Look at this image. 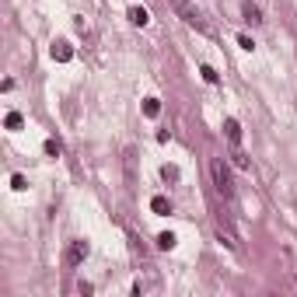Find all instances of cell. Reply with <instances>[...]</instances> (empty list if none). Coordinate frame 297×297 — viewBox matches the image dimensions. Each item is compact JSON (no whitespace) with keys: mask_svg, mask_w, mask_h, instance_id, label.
<instances>
[{"mask_svg":"<svg viewBox=\"0 0 297 297\" xmlns=\"http://www.w3.org/2000/svg\"><path fill=\"white\" fill-rule=\"evenodd\" d=\"M210 178H213L217 196L224 199V203H231V199H234V178H231V168H228L224 158H213V161H210Z\"/></svg>","mask_w":297,"mask_h":297,"instance_id":"obj_1","label":"cell"},{"mask_svg":"<svg viewBox=\"0 0 297 297\" xmlns=\"http://www.w3.org/2000/svg\"><path fill=\"white\" fill-rule=\"evenodd\" d=\"M171 7L182 14V21H185V25H193L196 32H210V25L203 21V14H199V11L189 4V0H171Z\"/></svg>","mask_w":297,"mask_h":297,"instance_id":"obj_2","label":"cell"},{"mask_svg":"<svg viewBox=\"0 0 297 297\" xmlns=\"http://www.w3.org/2000/svg\"><path fill=\"white\" fill-rule=\"evenodd\" d=\"M84 259H88V241L73 238V241H70V248H66V266H81Z\"/></svg>","mask_w":297,"mask_h":297,"instance_id":"obj_3","label":"cell"},{"mask_svg":"<svg viewBox=\"0 0 297 297\" xmlns=\"http://www.w3.org/2000/svg\"><path fill=\"white\" fill-rule=\"evenodd\" d=\"M224 136H228V143L234 147H241V126H238V119H224Z\"/></svg>","mask_w":297,"mask_h":297,"instance_id":"obj_4","label":"cell"},{"mask_svg":"<svg viewBox=\"0 0 297 297\" xmlns=\"http://www.w3.org/2000/svg\"><path fill=\"white\" fill-rule=\"evenodd\" d=\"M49 53H53V60H56V63H70V60H73V49H70V42H63V39H60V42H53V49H49Z\"/></svg>","mask_w":297,"mask_h":297,"instance_id":"obj_5","label":"cell"},{"mask_svg":"<svg viewBox=\"0 0 297 297\" xmlns=\"http://www.w3.org/2000/svg\"><path fill=\"white\" fill-rule=\"evenodd\" d=\"M241 18L248 25H259L263 21V11H259V4H252V0H241Z\"/></svg>","mask_w":297,"mask_h":297,"instance_id":"obj_6","label":"cell"},{"mask_svg":"<svg viewBox=\"0 0 297 297\" xmlns=\"http://www.w3.org/2000/svg\"><path fill=\"white\" fill-rule=\"evenodd\" d=\"M126 18H130L133 25H140V28H143L147 21H151V14H147V7H140V4H133V7L126 11Z\"/></svg>","mask_w":297,"mask_h":297,"instance_id":"obj_7","label":"cell"},{"mask_svg":"<svg viewBox=\"0 0 297 297\" xmlns=\"http://www.w3.org/2000/svg\"><path fill=\"white\" fill-rule=\"evenodd\" d=\"M151 210H154L158 217H168V213H171V203H168L165 196H154V199H151Z\"/></svg>","mask_w":297,"mask_h":297,"instance_id":"obj_8","label":"cell"},{"mask_svg":"<svg viewBox=\"0 0 297 297\" xmlns=\"http://www.w3.org/2000/svg\"><path fill=\"white\" fill-rule=\"evenodd\" d=\"M158 112H161V101H158V98H143V116L154 119Z\"/></svg>","mask_w":297,"mask_h":297,"instance_id":"obj_9","label":"cell"},{"mask_svg":"<svg viewBox=\"0 0 297 297\" xmlns=\"http://www.w3.org/2000/svg\"><path fill=\"white\" fill-rule=\"evenodd\" d=\"M4 126H7L11 133H18V130L25 126V119H21V112H7V119H4Z\"/></svg>","mask_w":297,"mask_h":297,"instance_id":"obj_10","label":"cell"},{"mask_svg":"<svg viewBox=\"0 0 297 297\" xmlns=\"http://www.w3.org/2000/svg\"><path fill=\"white\" fill-rule=\"evenodd\" d=\"M158 248H161V252H171V248H175V234H171V231L158 234Z\"/></svg>","mask_w":297,"mask_h":297,"instance_id":"obj_11","label":"cell"},{"mask_svg":"<svg viewBox=\"0 0 297 297\" xmlns=\"http://www.w3.org/2000/svg\"><path fill=\"white\" fill-rule=\"evenodd\" d=\"M199 73H203V81H206V84H220V73H217L213 66H206V63H203V66H199Z\"/></svg>","mask_w":297,"mask_h":297,"instance_id":"obj_12","label":"cell"},{"mask_svg":"<svg viewBox=\"0 0 297 297\" xmlns=\"http://www.w3.org/2000/svg\"><path fill=\"white\" fill-rule=\"evenodd\" d=\"M161 178L165 182H178V168L175 165H161Z\"/></svg>","mask_w":297,"mask_h":297,"instance_id":"obj_13","label":"cell"},{"mask_svg":"<svg viewBox=\"0 0 297 297\" xmlns=\"http://www.w3.org/2000/svg\"><path fill=\"white\" fill-rule=\"evenodd\" d=\"M42 151H46V158H60V143H56V140H46Z\"/></svg>","mask_w":297,"mask_h":297,"instance_id":"obj_14","label":"cell"},{"mask_svg":"<svg viewBox=\"0 0 297 297\" xmlns=\"http://www.w3.org/2000/svg\"><path fill=\"white\" fill-rule=\"evenodd\" d=\"M11 189H14V193H25V189H28L25 175H11Z\"/></svg>","mask_w":297,"mask_h":297,"instance_id":"obj_15","label":"cell"},{"mask_svg":"<svg viewBox=\"0 0 297 297\" xmlns=\"http://www.w3.org/2000/svg\"><path fill=\"white\" fill-rule=\"evenodd\" d=\"M238 46H241L245 53H252V49H255V42H252V35H238Z\"/></svg>","mask_w":297,"mask_h":297,"instance_id":"obj_16","label":"cell"}]
</instances>
